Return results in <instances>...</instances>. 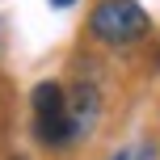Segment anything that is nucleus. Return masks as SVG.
Segmentation results:
<instances>
[{
  "instance_id": "nucleus-4",
  "label": "nucleus",
  "mask_w": 160,
  "mask_h": 160,
  "mask_svg": "<svg viewBox=\"0 0 160 160\" xmlns=\"http://www.w3.org/2000/svg\"><path fill=\"white\" fill-rule=\"evenodd\" d=\"M110 160H131V156H127V152H118V156H110Z\"/></svg>"
},
{
  "instance_id": "nucleus-3",
  "label": "nucleus",
  "mask_w": 160,
  "mask_h": 160,
  "mask_svg": "<svg viewBox=\"0 0 160 160\" xmlns=\"http://www.w3.org/2000/svg\"><path fill=\"white\" fill-rule=\"evenodd\" d=\"M51 4H55V8H68V4H76V0H51Z\"/></svg>"
},
{
  "instance_id": "nucleus-1",
  "label": "nucleus",
  "mask_w": 160,
  "mask_h": 160,
  "mask_svg": "<svg viewBox=\"0 0 160 160\" xmlns=\"http://www.w3.org/2000/svg\"><path fill=\"white\" fill-rule=\"evenodd\" d=\"M88 30L110 47H127V42L143 38L152 30V21L135 0H97L93 17H88Z\"/></svg>"
},
{
  "instance_id": "nucleus-2",
  "label": "nucleus",
  "mask_w": 160,
  "mask_h": 160,
  "mask_svg": "<svg viewBox=\"0 0 160 160\" xmlns=\"http://www.w3.org/2000/svg\"><path fill=\"white\" fill-rule=\"evenodd\" d=\"M30 101H34V118H55V114H63V110H68V93L55 84V80H42V84H34Z\"/></svg>"
}]
</instances>
